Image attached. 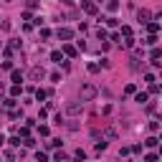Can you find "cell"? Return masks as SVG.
I'll list each match as a JSON object with an SVG mask.
<instances>
[{"label":"cell","mask_w":162,"mask_h":162,"mask_svg":"<svg viewBox=\"0 0 162 162\" xmlns=\"http://www.w3.org/2000/svg\"><path fill=\"white\" fill-rule=\"evenodd\" d=\"M66 112H69V114H81V104H69Z\"/></svg>","instance_id":"277c9868"},{"label":"cell","mask_w":162,"mask_h":162,"mask_svg":"<svg viewBox=\"0 0 162 162\" xmlns=\"http://www.w3.org/2000/svg\"><path fill=\"white\" fill-rule=\"evenodd\" d=\"M43 74H46V71L41 69V66H36V69L31 71V79H33V81H36V79H43Z\"/></svg>","instance_id":"7a4b0ae2"},{"label":"cell","mask_w":162,"mask_h":162,"mask_svg":"<svg viewBox=\"0 0 162 162\" xmlns=\"http://www.w3.org/2000/svg\"><path fill=\"white\" fill-rule=\"evenodd\" d=\"M84 10L94 15V13H96V5H94V3H89V0H84Z\"/></svg>","instance_id":"5b68a950"},{"label":"cell","mask_w":162,"mask_h":162,"mask_svg":"<svg viewBox=\"0 0 162 162\" xmlns=\"http://www.w3.org/2000/svg\"><path fill=\"white\" fill-rule=\"evenodd\" d=\"M20 79H23V74H20V71H13V81H15V84H20Z\"/></svg>","instance_id":"ba28073f"},{"label":"cell","mask_w":162,"mask_h":162,"mask_svg":"<svg viewBox=\"0 0 162 162\" xmlns=\"http://www.w3.org/2000/svg\"><path fill=\"white\" fill-rule=\"evenodd\" d=\"M147 18H150V13H147V10H139V23H147Z\"/></svg>","instance_id":"52a82bcc"},{"label":"cell","mask_w":162,"mask_h":162,"mask_svg":"<svg viewBox=\"0 0 162 162\" xmlns=\"http://www.w3.org/2000/svg\"><path fill=\"white\" fill-rule=\"evenodd\" d=\"M76 160L84 162V160H86V152H84V150H76Z\"/></svg>","instance_id":"9c48e42d"},{"label":"cell","mask_w":162,"mask_h":162,"mask_svg":"<svg viewBox=\"0 0 162 162\" xmlns=\"http://www.w3.org/2000/svg\"><path fill=\"white\" fill-rule=\"evenodd\" d=\"M71 36H74V31H69V28H61L58 31V38H63V41H69Z\"/></svg>","instance_id":"3957f363"},{"label":"cell","mask_w":162,"mask_h":162,"mask_svg":"<svg viewBox=\"0 0 162 162\" xmlns=\"http://www.w3.org/2000/svg\"><path fill=\"white\" fill-rule=\"evenodd\" d=\"M94 94H96V89H94V86H84V89H81V101H89Z\"/></svg>","instance_id":"6da1fadb"},{"label":"cell","mask_w":162,"mask_h":162,"mask_svg":"<svg viewBox=\"0 0 162 162\" xmlns=\"http://www.w3.org/2000/svg\"><path fill=\"white\" fill-rule=\"evenodd\" d=\"M3 142H5V139H3V134H0V144H3Z\"/></svg>","instance_id":"30bf717a"},{"label":"cell","mask_w":162,"mask_h":162,"mask_svg":"<svg viewBox=\"0 0 162 162\" xmlns=\"http://www.w3.org/2000/svg\"><path fill=\"white\" fill-rule=\"evenodd\" d=\"M51 61L53 63H63V56L58 53V51H53V53H51Z\"/></svg>","instance_id":"8992f818"}]
</instances>
